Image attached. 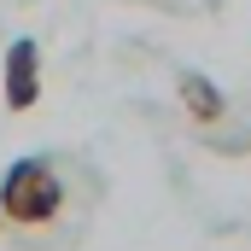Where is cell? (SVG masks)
I'll return each instance as SVG.
<instances>
[{"instance_id": "cell-1", "label": "cell", "mask_w": 251, "mask_h": 251, "mask_svg": "<svg viewBox=\"0 0 251 251\" xmlns=\"http://www.w3.org/2000/svg\"><path fill=\"white\" fill-rule=\"evenodd\" d=\"M0 210H6V222H18V228H47V222H59V210H64L59 170H53L47 158H18V164H6V176H0Z\"/></svg>"}, {"instance_id": "cell-2", "label": "cell", "mask_w": 251, "mask_h": 251, "mask_svg": "<svg viewBox=\"0 0 251 251\" xmlns=\"http://www.w3.org/2000/svg\"><path fill=\"white\" fill-rule=\"evenodd\" d=\"M41 100V47L29 35H18L6 47V105L12 111H35Z\"/></svg>"}, {"instance_id": "cell-3", "label": "cell", "mask_w": 251, "mask_h": 251, "mask_svg": "<svg viewBox=\"0 0 251 251\" xmlns=\"http://www.w3.org/2000/svg\"><path fill=\"white\" fill-rule=\"evenodd\" d=\"M176 94H181L187 117H193V123H204V128H216L222 117H228V100H222V88H216L210 76H199V70H181V76H176Z\"/></svg>"}, {"instance_id": "cell-4", "label": "cell", "mask_w": 251, "mask_h": 251, "mask_svg": "<svg viewBox=\"0 0 251 251\" xmlns=\"http://www.w3.org/2000/svg\"><path fill=\"white\" fill-rule=\"evenodd\" d=\"M0 222H6V210H0Z\"/></svg>"}]
</instances>
